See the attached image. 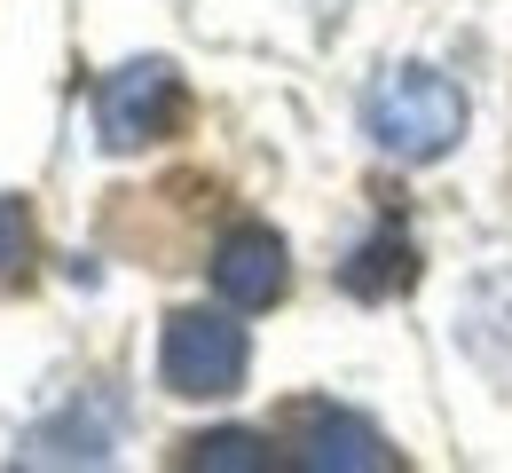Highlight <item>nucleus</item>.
Masks as SVG:
<instances>
[{
	"label": "nucleus",
	"instance_id": "nucleus-1",
	"mask_svg": "<svg viewBox=\"0 0 512 473\" xmlns=\"http://www.w3.org/2000/svg\"><path fill=\"white\" fill-rule=\"evenodd\" d=\"M363 127L379 135V150L426 166V158H449L457 135H465V87L434 64H394L371 79L363 95Z\"/></svg>",
	"mask_w": 512,
	"mask_h": 473
},
{
	"label": "nucleus",
	"instance_id": "nucleus-2",
	"mask_svg": "<svg viewBox=\"0 0 512 473\" xmlns=\"http://www.w3.org/2000/svg\"><path fill=\"white\" fill-rule=\"evenodd\" d=\"M245 363H253V339H245V324H229L221 308L166 316V339H158V379H166V395L221 403V395L245 387Z\"/></svg>",
	"mask_w": 512,
	"mask_h": 473
},
{
	"label": "nucleus",
	"instance_id": "nucleus-3",
	"mask_svg": "<svg viewBox=\"0 0 512 473\" xmlns=\"http://www.w3.org/2000/svg\"><path fill=\"white\" fill-rule=\"evenodd\" d=\"M182 71L166 56H142V64H119L95 79V135L103 150H142V142L174 135L182 127Z\"/></svg>",
	"mask_w": 512,
	"mask_h": 473
},
{
	"label": "nucleus",
	"instance_id": "nucleus-4",
	"mask_svg": "<svg viewBox=\"0 0 512 473\" xmlns=\"http://www.w3.org/2000/svg\"><path fill=\"white\" fill-rule=\"evenodd\" d=\"M292 458L308 473H394L402 466L371 418H347V410H331V403L292 410Z\"/></svg>",
	"mask_w": 512,
	"mask_h": 473
},
{
	"label": "nucleus",
	"instance_id": "nucleus-5",
	"mask_svg": "<svg viewBox=\"0 0 512 473\" xmlns=\"http://www.w3.org/2000/svg\"><path fill=\"white\" fill-rule=\"evenodd\" d=\"M284 284H292V253H284L276 229L245 221V229H229V237L213 245V292H221L229 308H276Z\"/></svg>",
	"mask_w": 512,
	"mask_h": 473
},
{
	"label": "nucleus",
	"instance_id": "nucleus-6",
	"mask_svg": "<svg viewBox=\"0 0 512 473\" xmlns=\"http://www.w3.org/2000/svg\"><path fill=\"white\" fill-rule=\"evenodd\" d=\"M339 284L355 292V300H386V292H402V284H418V253H410V237H394V229H379L347 269H339Z\"/></svg>",
	"mask_w": 512,
	"mask_h": 473
},
{
	"label": "nucleus",
	"instance_id": "nucleus-7",
	"mask_svg": "<svg viewBox=\"0 0 512 473\" xmlns=\"http://www.w3.org/2000/svg\"><path fill=\"white\" fill-rule=\"evenodd\" d=\"M182 466L190 473H268V442H260L253 426H221V434H190L182 442Z\"/></svg>",
	"mask_w": 512,
	"mask_h": 473
},
{
	"label": "nucleus",
	"instance_id": "nucleus-8",
	"mask_svg": "<svg viewBox=\"0 0 512 473\" xmlns=\"http://www.w3.org/2000/svg\"><path fill=\"white\" fill-rule=\"evenodd\" d=\"M40 261V229H32V205L24 198H0V292H16Z\"/></svg>",
	"mask_w": 512,
	"mask_h": 473
}]
</instances>
